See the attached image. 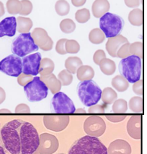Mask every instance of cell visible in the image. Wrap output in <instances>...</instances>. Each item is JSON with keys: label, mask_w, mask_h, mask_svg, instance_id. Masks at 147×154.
Wrapping results in <instances>:
<instances>
[{"label": "cell", "mask_w": 147, "mask_h": 154, "mask_svg": "<svg viewBox=\"0 0 147 154\" xmlns=\"http://www.w3.org/2000/svg\"><path fill=\"white\" fill-rule=\"evenodd\" d=\"M0 133L3 146L11 154H33L40 144L35 127L22 119L9 122L3 126Z\"/></svg>", "instance_id": "6da1fadb"}, {"label": "cell", "mask_w": 147, "mask_h": 154, "mask_svg": "<svg viewBox=\"0 0 147 154\" xmlns=\"http://www.w3.org/2000/svg\"><path fill=\"white\" fill-rule=\"evenodd\" d=\"M68 154H108V150L98 137L86 135L71 145Z\"/></svg>", "instance_id": "7a4b0ae2"}, {"label": "cell", "mask_w": 147, "mask_h": 154, "mask_svg": "<svg viewBox=\"0 0 147 154\" xmlns=\"http://www.w3.org/2000/svg\"><path fill=\"white\" fill-rule=\"evenodd\" d=\"M76 91L80 101L85 106L90 107L96 105L101 99V89L92 80L80 82Z\"/></svg>", "instance_id": "3957f363"}, {"label": "cell", "mask_w": 147, "mask_h": 154, "mask_svg": "<svg viewBox=\"0 0 147 154\" xmlns=\"http://www.w3.org/2000/svg\"><path fill=\"white\" fill-rule=\"evenodd\" d=\"M119 72L128 83H135L139 81L141 75V60L139 57L130 55L122 59L120 62Z\"/></svg>", "instance_id": "277c9868"}, {"label": "cell", "mask_w": 147, "mask_h": 154, "mask_svg": "<svg viewBox=\"0 0 147 154\" xmlns=\"http://www.w3.org/2000/svg\"><path fill=\"white\" fill-rule=\"evenodd\" d=\"M124 27V20L117 15L107 12L100 18V29L107 38L121 35Z\"/></svg>", "instance_id": "5b68a950"}, {"label": "cell", "mask_w": 147, "mask_h": 154, "mask_svg": "<svg viewBox=\"0 0 147 154\" xmlns=\"http://www.w3.org/2000/svg\"><path fill=\"white\" fill-rule=\"evenodd\" d=\"M38 46L34 42L31 33H20L12 43V52L19 57L28 56L30 53L38 50Z\"/></svg>", "instance_id": "8992f818"}, {"label": "cell", "mask_w": 147, "mask_h": 154, "mask_svg": "<svg viewBox=\"0 0 147 154\" xmlns=\"http://www.w3.org/2000/svg\"><path fill=\"white\" fill-rule=\"evenodd\" d=\"M24 91L28 101L38 102L47 97L48 88L39 77H35L25 85Z\"/></svg>", "instance_id": "52a82bcc"}, {"label": "cell", "mask_w": 147, "mask_h": 154, "mask_svg": "<svg viewBox=\"0 0 147 154\" xmlns=\"http://www.w3.org/2000/svg\"><path fill=\"white\" fill-rule=\"evenodd\" d=\"M51 110L56 114H74L76 108L69 96L62 92H58L51 100Z\"/></svg>", "instance_id": "ba28073f"}, {"label": "cell", "mask_w": 147, "mask_h": 154, "mask_svg": "<svg viewBox=\"0 0 147 154\" xmlns=\"http://www.w3.org/2000/svg\"><path fill=\"white\" fill-rule=\"evenodd\" d=\"M22 60L15 54L10 55L0 62V71L11 77H18L22 73Z\"/></svg>", "instance_id": "9c48e42d"}, {"label": "cell", "mask_w": 147, "mask_h": 154, "mask_svg": "<svg viewBox=\"0 0 147 154\" xmlns=\"http://www.w3.org/2000/svg\"><path fill=\"white\" fill-rule=\"evenodd\" d=\"M41 60V54L38 52L23 57L22 60V73L36 76L39 74Z\"/></svg>", "instance_id": "30bf717a"}, {"label": "cell", "mask_w": 147, "mask_h": 154, "mask_svg": "<svg viewBox=\"0 0 147 154\" xmlns=\"http://www.w3.org/2000/svg\"><path fill=\"white\" fill-rule=\"evenodd\" d=\"M106 125L101 117L92 116L87 118L84 124V130L86 133L92 137H100L105 131Z\"/></svg>", "instance_id": "8fae6325"}, {"label": "cell", "mask_w": 147, "mask_h": 154, "mask_svg": "<svg viewBox=\"0 0 147 154\" xmlns=\"http://www.w3.org/2000/svg\"><path fill=\"white\" fill-rule=\"evenodd\" d=\"M69 116L46 115L44 117V123L46 128L56 132L64 130L69 125Z\"/></svg>", "instance_id": "7c38bea8"}, {"label": "cell", "mask_w": 147, "mask_h": 154, "mask_svg": "<svg viewBox=\"0 0 147 154\" xmlns=\"http://www.w3.org/2000/svg\"><path fill=\"white\" fill-rule=\"evenodd\" d=\"M34 42L40 49L45 51H50L52 49L53 42L52 39L48 35V33L44 29L37 28L31 33Z\"/></svg>", "instance_id": "4fadbf2b"}, {"label": "cell", "mask_w": 147, "mask_h": 154, "mask_svg": "<svg viewBox=\"0 0 147 154\" xmlns=\"http://www.w3.org/2000/svg\"><path fill=\"white\" fill-rule=\"evenodd\" d=\"M17 30V21L15 17H6L0 22V38L12 37Z\"/></svg>", "instance_id": "5bb4252c"}, {"label": "cell", "mask_w": 147, "mask_h": 154, "mask_svg": "<svg viewBox=\"0 0 147 154\" xmlns=\"http://www.w3.org/2000/svg\"><path fill=\"white\" fill-rule=\"evenodd\" d=\"M128 43V39L123 35H119L117 36L110 38L106 44V49L109 54L112 57H117L118 49L123 44Z\"/></svg>", "instance_id": "9a60e30c"}, {"label": "cell", "mask_w": 147, "mask_h": 154, "mask_svg": "<svg viewBox=\"0 0 147 154\" xmlns=\"http://www.w3.org/2000/svg\"><path fill=\"white\" fill-rule=\"evenodd\" d=\"M141 115L133 116L130 117L127 125L128 135L135 139L141 138Z\"/></svg>", "instance_id": "2e32d148"}, {"label": "cell", "mask_w": 147, "mask_h": 154, "mask_svg": "<svg viewBox=\"0 0 147 154\" xmlns=\"http://www.w3.org/2000/svg\"><path fill=\"white\" fill-rule=\"evenodd\" d=\"M110 10V3L107 0H95L92 7L93 15L96 18H100Z\"/></svg>", "instance_id": "e0dca14e"}, {"label": "cell", "mask_w": 147, "mask_h": 154, "mask_svg": "<svg viewBox=\"0 0 147 154\" xmlns=\"http://www.w3.org/2000/svg\"><path fill=\"white\" fill-rule=\"evenodd\" d=\"M40 79L44 83L46 84V86L48 89L51 91L53 94H56V93L59 92V91L62 88V84L60 81L56 78V76L53 74H51L47 76L40 77Z\"/></svg>", "instance_id": "ac0fdd59"}, {"label": "cell", "mask_w": 147, "mask_h": 154, "mask_svg": "<svg viewBox=\"0 0 147 154\" xmlns=\"http://www.w3.org/2000/svg\"><path fill=\"white\" fill-rule=\"evenodd\" d=\"M17 21V30L18 33H29L33 27V21L30 18L25 17H18L16 19Z\"/></svg>", "instance_id": "d6986e66"}, {"label": "cell", "mask_w": 147, "mask_h": 154, "mask_svg": "<svg viewBox=\"0 0 147 154\" xmlns=\"http://www.w3.org/2000/svg\"><path fill=\"white\" fill-rule=\"evenodd\" d=\"M76 75L80 81L92 80L94 78V71L90 66L82 65L76 71Z\"/></svg>", "instance_id": "ffe728a7"}, {"label": "cell", "mask_w": 147, "mask_h": 154, "mask_svg": "<svg viewBox=\"0 0 147 154\" xmlns=\"http://www.w3.org/2000/svg\"><path fill=\"white\" fill-rule=\"evenodd\" d=\"M53 69H54V63L53 61L48 58L41 60L40 69H39L40 77L47 76L52 74Z\"/></svg>", "instance_id": "44dd1931"}, {"label": "cell", "mask_w": 147, "mask_h": 154, "mask_svg": "<svg viewBox=\"0 0 147 154\" xmlns=\"http://www.w3.org/2000/svg\"><path fill=\"white\" fill-rule=\"evenodd\" d=\"M82 65V62L79 57H69L65 62V67L66 70L71 74L76 73L77 69Z\"/></svg>", "instance_id": "7402d4cb"}, {"label": "cell", "mask_w": 147, "mask_h": 154, "mask_svg": "<svg viewBox=\"0 0 147 154\" xmlns=\"http://www.w3.org/2000/svg\"><path fill=\"white\" fill-rule=\"evenodd\" d=\"M128 20L134 26H142L143 21V12L140 9H134L129 13Z\"/></svg>", "instance_id": "603a6c76"}, {"label": "cell", "mask_w": 147, "mask_h": 154, "mask_svg": "<svg viewBox=\"0 0 147 154\" xmlns=\"http://www.w3.org/2000/svg\"><path fill=\"white\" fill-rule=\"evenodd\" d=\"M118 96L116 92L110 88H106L102 91L101 98L105 104L110 105L113 103L117 99Z\"/></svg>", "instance_id": "cb8c5ba5"}, {"label": "cell", "mask_w": 147, "mask_h": 154, "mask_svg": "<svg viewBox=\"0 0 147 154\" xmlns=\"http://www.w3.org/2000/svg\"><path fill=\"white\" fill-rule=\"evenodd\" d=\"M100 69L103 74L106 75H112L116 72V64L112 60L109 59H104L99 64Z\"/></svg>", "instance_id": "d4e9b609"}, {"label": "cell", "mask_w": 147, "mask_h": 154, "mask_svg": "<svg viewBox=\"0 0 147 154\" xmlns=\"http://www.w3.org/2000/svg\"><path fill=\"white\" fill-rule=\"evenodd\" d=\"M112 87L118 92H124L128 88V82L121 75H118L112 80Z\"/></svg>", "instance_id": "484cf974"}, {"label": "cell", "mask_w": 147, "mask_h": 154, "mask_svg": "<svg viewBox=\"0 0 147 154\" xmlns=\"http://www.w3.org/2000/svg\"><path fill=\"white\" fill-rule=\"evenodd\" d=\"M105 39V36L100 28H94L89 34V40L93 44H102Z\"/></svg>", "instance_id": "4316f807"}, {"label": "cell", "mask_w": 147, "mask_h": 154, "mask_svg": "<svg viewBox=\"0 0 147 154\" xmlns=\"http://www.w3.org/2000/svg\"><path fill=\"white\" fill-rule=\"evenodd\" d=\"M55 10L58 15L65 16L69 14L70 5L66 0H58L55 5Z\"/></svg>", "instance_id": "83f0119b"}, {"label": "cell", "mask_w": 147, "mask_h": 154, "mask_svg": "<svg viewBox=\"0 0 147 154\" xmlns=\"http://www.w3.org/2000/svg\"><path fill=\"white\" fill-rule=\"evenodd\" d=\"M6 7L10 15H17L22 9V4L20 0H8Z\"/></svg>", "instance_id": "f1b7e54d"}, {"label": "cell", "mask_w": 147, "mask_h": 154, "mask_svg": "<svg viewBox=\"0 0 147 154\" xmlns=\"http://www.w3.org/2000/svg\"><path fill=\"white\" fill-rule=\"evenodd\" d=\"M143 99L141 97H134L129 101V107L133 112L141 113L143 108Z\"/></svg>", "instance_id": "f546056e"}, {"label": "cell", "mask_w": 147, "mask_h": 154, "mask_svg": "<svg viewBox=\"0 0 147 154\" xmlns=\"http://www.w3.org/2000/svg\"><path fill=\"white\" fill-rule=\"evenodd\" d=\"M60 29L64 33H71L76 29V24L71 19H64L60 23Z\"/></svg>", "instance_id": "4dcf8cb0"}, {"label": "cell", "mask_w": 147, "mask_h": 154, "mask_svg": "<svg viewBox=\"0 0 147 154\" xmlns=\"http://www.w3.org/2000/svg\"><path fill=\"white\" fill-rule=\"evenodd\" d=\"M58 80L60 81L63 86H67L72 83L73 76L72 74L68 72L66 69L62 70L58 75Z\"/></svg>", "instance_id": "1f68e13d"}, {"label": "cell", "mask_w": 147, "mask_h": 154, "mask_svg": "<svg viewBox=\"0 0 147 154\" xmlns=\"http://www.w3.org/2000/svg\"><path fill=\"white\" fill-rule=\"evenodd\" d=\"M75 19L80 23H85L90 19V12L87 9H82L78 10L75 15Z\"/></svg>", "instance_id": "d6a6232c"}, {"label": "cell", "mask_w": 147, "mask_h": 154, "mask_svg": "<svg viewBox=\"0 0 147 154\" xmlns=\"http://www.w3.org/2000/svg\"><path fill=\"white\" fill-rule=\"evenodd\" d=\"M143 44L141 42H135L134 44H130V46H129L130 55L137 56L141 59L143 57Z\"/></svg>", "instance_id": "836d02e7"}, {"label": "cell", "mask_w": 147, "mask_h": 154, "mask_svg": "<svg viewBox=\"0 0 147 154\" xmlns=\"http://www.w3.org/2000/svg\"><path fill=\"white\" fill-rule=\"evenodd\" d=\"M128 110V104L126 101L123 99L116 100L112 106V112L125 113Z\"/></svg>", "instance_id": "e575fe53"}, {"label": "cell", "mask_w": 147, "mask_h": 154, "mask_svg": "<svg viewBox=\"0 0 147 154\" xmlns=\"http://www.w3.org/2000/svg\"><path fill=\"white\" fill-rule=\"evenodd\" d=\"M65 49L66 53L76 54L80 51V46L76 41L66 40L65 44Z\"/></svg>", "instance_id": "d590c367"}, {"label": "cell", "mask_w": 147, "mask_h": 154, "mask_svg": "<svg viewBox=\"0 0 147 154\" xmlns=\"http://www.w3.org/2000/svg\"><path fill=\"white\" fill-rule=\"evenodd\" d=\"M21 4H22V9L20 12L19 15H28L31 13L33 10V4L29 0H22Z\"/></svg>", "instance_id": "8d00e7d4"}, {"label": "cell", "mask_w": 147, "mask_h": 154, "mask_svg": "<svg viewBox=\"0 0 147 154\" xmlns=\"http://www.w3.org/2000/svg\"><path fill=\"white\" fill-rule=\"evenodd\" d=\"M129 46H130L129 43H127V44H125L123 46H121L117 52V57L124 59L130 56V51H129Z\"/></svg>", "instance_id": "74e56055"}, {"label": "cell", "mask_w": 147, "mask_h": 154, "mask_svg": "<svg viewBox=\"0 0 147 154\" xmlns=\"http://www.w3.org/2000/svg\"><path fill=\"white\" fill-rule=\"evenodd\" d=\"M32 80H33V76L32 75H26L23 74V73H21L17 77V82H18L19 85L23 87L26 85L28 83H30Z\"/></svg>", "instance_id": "f35d334b"}, {"label": "cell", "mask_w": 147, "mask_h": 154, "mask_svg": "<svg viewBox=\"0 0 147 154\" xmlns=\"http://www.w3.org/2000/svg\"><path fill=\"white\" fill-rule=\"evenodd\" d=\"M67 39L62 38L60 39L58 42H57L56 46V52L59 54L64 55L66 54V49H65V44Z\"/></svg>", "instance_id": "ab89813d"}, {"label": "cell", "mask_w": 147, "mask_h": 154, "mask_svg": "<svg viewBox=\"0 0 147 154\" xmlns=\"http://www.w3.org/2000/svg\"><path fill=\"white\" fill-rule=\"evenodd\" d=\"M105 58H106V55H105V53L104 52V51H103V50H98L94 53V57H93V60H94V63L99 65L100 62Z\"/></svg>", "instance_id": "60d3db41"}, {"label": "cell", "mask_w": 147, "mask_h": 154, "mask_svg": "<svg viewBox=\"0 0 147 154\" xmlns=\"http://www.w3.org/2000/svg\"><path fill=\"white\" fill-rule=\"evenodd\" d=\"M133 91L136 94L139 96H142L143 95V81L142 80H139L136 82L133 85Z\"/></svg>", "instance_id": "b9f144b4"}, {"label": "cell", "mask_w": 147, "mask_h": 154, "mask_svg": "<svg viewBox=\"0 0 147 154\" xmlns=\"http://www.w3.org/2000/svg\"><path fill=\"white\" fill-rule=\"evenodd\" d=\"M126 115H115V114H107L106 118L108 120H110L112 122L116 123V122H120L123 121V119H125Z\"/></svg>", "instance_id": "7bdbcfd3"}, {"label": "cell", "mask_w": 147, "mask_h": 154, "mask_svg": "<svg viewBox=\"0 0 147 154\" xmlns=\"http://www.w3.org/2000/svg\"><path fill=\"white\" fill-rule=\"evenodd\" d=\"M88 112L90 114H103L105 112V108L101 105H94L89 107Z\"/></svg>", "instance_id": "ee69618b"}, {"label": "cell", "mask_w": 147, "mask_h": 154, "mask_svg": "<svg viewBox=\"0 0 147 154\" xmlns=\"http://www.w3.org/2000/svg\"><path fill=\"white\" fill-rule=\"evenodd\" d=\"M15 113H30V109L28 106L24 103H21L19 104L17 107L15 108Z\"/></svg>", "instance_id": "f6af8a7d"}, {"label": "cell", "mask_w": 147, "mask_h": 154, "mask_svg": "<svg viewBox=\"0 0 147 154\" xmlns=\"http://www.w3.org/2000/svg\"><path fill=\"white\" fill-rule=\"evenodd\" d=\"M127 7L130 8H136L141 4V0H124Z\"/></svg>", "instance_id": "bcb514c9"}, {"label": "cell", "mask_w": 147, "mask_h": 154, "mask_svg": "<svg viewBox=\"0 0 147 154\" xmlns=\"http://www.w3.org/2000/svg\"><path fill=\"white\" fill-rule=\"evenodd\" d=\"M87 0H71V3L75 7H81L85 4Z\"/></svg>", "instance_id": "7dc6e473"}, {"label": "cell", "mask_w": 147, "mask_h": 154, "mask_svg": "<svg viewBox=\"0 0 147 154\" xmlns=\"http://www.w3.org/2000/svg\"><path fill=\"white\" fill-rule=\"evenodd\" d=\"M5 98H6V94H5V91L4 89L0 88V104L2 103L4 101Z\"/></svg>", "instance_id": "c3c4849f"}, {"label": "cell", "mask_w": 147, "mask_h": 154, "mask_svg": "<svg viewBox=\"0 0 147 154\" xmlns=\"http://www.w3.org/2000/svg\"><path fill=\"white\" fill-rule=\"evenodd\" d=\"M4 12L5 10L4 5H3V3L2 2H0V17H2V16L4 15Z\"/></svg>", "instance_id": "681fc988"}, {"label": "cell", "mask_w": 147, "mask_h": 154, "mask_svg": "<svg viewBox=\"0 0 147 154\" xmlns=\"http://www.w3.org/2000/svg\"><path fill=\"white\" fill-rule=\"evenodd\" d=\"M0 154H8V151L3 146V143H0Z\"/></svg>", "instance_id": "f907efd6"}, {"label": "cell", "mask_w": 147, "mask_h": 154, "mask_svg": "<svg viewBox=\"0 0 147 154\" xmlns=\"http://www.w3.org/2000/svg\"><path fill=\"white\" fill-rule=\"evenodd\" d=\"M74 113H77V114H80V113H83V114H85L86 112L85 110H84L83 109H79L75 111Z\"/></svg>", "instance_id": "816d5d0a"}, {"label": "cell", "mask_w": 147, "mask_h": 154, "mask_svg": "<svg viewBox=\"0 0 147 154\" xmlns=\"http://www.w3.org/2000/svg\"><path fill=\"white\" fill-rule=\"evenodd\" d=\"M0 113H11V112H10V111L8 110V109H2V110L0 111Z\"/></svg>", "instance_id": "f5cc1de1"}, {"label": "cell", "mask_w": 147, "mask_h": 154, "mask_svg": "<svg viewBox=\"0 0 147 154\" xmlns=\"http://www.w3.org/2000/svg\"><path fill=\"white\" fill-rule=\"evenodd\" d=\"M0 143H2V141L1 139V133H0Z\"/></svg>", "instance_id": "db71d44e"}, {"label": "cell", "mask_w": 147, "mask_h": 154, "mask_svg": "<svg viewBox=\"0 0 147 154\" xmlns=\"http://www.w3.org/2000/svg\"><path fill=\"white\" fill-rule=\"evenodd\" d=\"M58 154H64V153H58Z\"/></svg>", "instance_id": "11a10c76"}]
</instances>
